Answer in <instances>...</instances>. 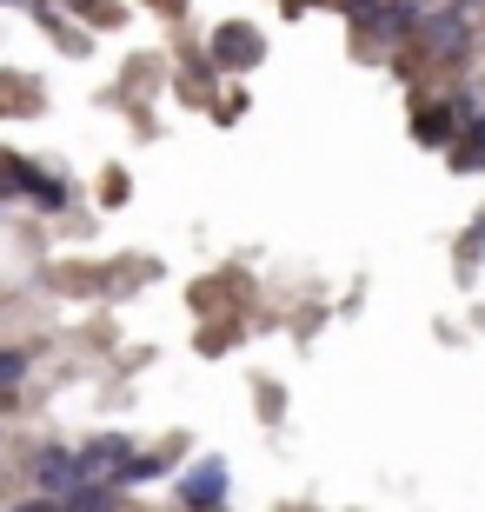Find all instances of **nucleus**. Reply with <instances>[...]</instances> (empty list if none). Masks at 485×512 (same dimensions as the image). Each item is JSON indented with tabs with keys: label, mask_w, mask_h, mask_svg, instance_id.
Segmentation results:
<instances>
[{
	"label": "nucleus",
	"mask_w": 485,
	"mask_h": 512,
	"mask_svg": "<svg viewBox=\"0 0 485 512\" xmlns=\"http://www.w3.org/2000/svg\"><path fill=\"white\" fill-rule=\"evenodd\" d=\"M472 40H479V20L459 0H439V7H426V14L412 20V47H419L426 67H466Z\"/></svg>",
	"instance_id": "1"
},
{
	"label": "nucleus",
	"mask_w": 485,
	"mask_h": 512,
	"mask_svg": "<svg viewBox=\"0 0 485 512\" xmlns=\"http://www.w3.org/2000/svg\"><path fill=\"white\" fill-rule=\"evenodd\" d=\"M20 479H27V493H34V499H74L80 486H87L80 446H60V439L34 446V453H27V466H20Z\"/></svg>",
	"instance_id": "2"
},
{
	"label": "nucleus",
	"mask_w": 485,
	"mask_h": 512,
	"mask_svg": "<svg viewBox=\"0 0 485 512\" xmlns=\"http://www.w3.org/2000/svg\"><path fill=\"white\" fill-rule=\"evenodd\" d=\"M180 512H226V459H193L180 479Z\"/></svg>",
	"instance_id": "3"
},
{
	"label": "nucleus",
	"mask_w": 485,
	"mask_h": 512,
	"mask_svg": "<svg viewBox=\"0 0 485 512\" xmlns=\"http://www.w3.org/2000/svg\"><path fill=\"white\" fill-rule=\"evenodd\" d=\"M133 459H140V446H133L127 433H100L80 446V466H87V479H107V486H120V479L133 473Z\"/></svg>",
	"instance_id": "4"
},
{
	"label": "nucleus",
	"mask_w": 485,
	"mask_h": 512,
	"mask_svg": "<svg viewBox=\"0 0 485 512\" xmlns=\"http://www.w3.org/2000/svg\"><path fill=\"white\" fill-rule=\"evenodd\" d=\"M14 167L27 173V180H7V193H14V200H34V207H47V213L67 207V180H60V173H34L27 160H14Z\"/></svg>",
	"instance_id": "5"
},
{
	"label": "nucleus",
	"mask_w": 485,
	"mask_h": 512,
	"mask_svg": "<svg viewBox=\"0 0 485 512\" xmlns=\"http://www.w3.org/2000/svg\"><path fill=\"white\" fill-rule=\"evenodd\" d=\"M67 512H127V486H107V479H87L74 499H60Z\"/></svg>",
	"instance_id": "6"
},
{
	"label": "nucleus",
	"mask_w": 485,
	"mask_h": 512,
	"mask_svg": "<svg viewBox=\"0 0 485 512\" xmlns=\"http://www.w3.org/2000/svg\"><path fill=\"white\" fill-rule=\"evenodd\" d=\"M180 446H187V439H167L160 453H140V459H133V473L120 479V486H140V479H160V473H173V466H180Z\"/></svg>",
	"instance_id": "7"
},
{
	"label": "nucleus",
	"mask_w": 485,
	"mask_h": 512,
	"mask_svg": "<svg viewBox=\"0 0 485 512\" xmlns=\"http://www.w3.org/2000/svg\"><path fill=\"white\" fill-rule=\"evenodd\" d=\"M452 160H459V167H485V114L472 120V133L452 147Z\"/></svg>",
	"instance_id": "8"
},
{
	"label": "nucleus",
	"mask_w": 485,
	"mask_h": 512,
	"mask_svg": "<svg viewBox=\"0 0 485 512\" xmlns=\"http://www.w3.org/2000/svg\"><path fill=\"white\" fill-rule=\"evenodd\" d=\"M7 512H67V506H60V499H34V493H20Z\"/></svg>",
	"instance_id": "9"
},
{
	"label": "nucleus",
	"mask_w": 485,
	"mask_h": 512,
	"mask_svg": "<svg viewBox=\"0 0 485 512\" xmlns=\"http://www.w3.org/2000/svg\"><path fill=\"white\" fill-rule=\"evenodd\" d=\"M459 7H466V14H472V7H479V14H485V0H459Z\"/></svg>",
	"instance_id": "10"
},
{
	"label": "nucleus",
	"mask_w": 485,
	"mask_h": 512,
	"mask_svg": "<svg viewBox=\"0 0 485 512\" xmlns=\"http://www.w3.org/2000/svg\"><path fill=\"white\" fill-rule=\"evenodd\" d=\"M479 40H485V27H479Z\"/></svg>",
	"instance_id": "11"
}]
</instances>
